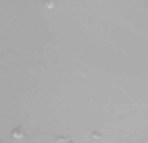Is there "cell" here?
Instances as JSON below:
<instances>
[{
	"mask_svg": "<svg viewBox=\"0 0 148 143\" xmlns=\"http://www.w3.org/2000/svg\"><path fill=\"white\" fill-rule=\"evenodd\" d=\"M0 143H2V142H0Z\"/></svg>",
	"mask_w": 148,
	"mask_h": 143,
	"instance_id": "4",
	"label": "cell"
},
{
	"mask_svg": "<svg viewBox=\"0 0 148 143\" xmlns=\"http://www.w3.org/2000/svg\"><path fill=\"white\" fill-rule=\"evenodd\" d=\"M12 135H13L15 140H21L23 137H25V130H23L21 127H18V129H15L13 132H12Z\"/></svg>",
	"mask_w": 148,
	"mask_h": 143,
	"instance_id": "1",
	"label": "cell"
},
{
	"mask_svg": "<svg viewBox=\"0 0 148 143\" xmlns=\"http://www.w3.org/2000/svg\"><path fill=\"white\" fill-rule=\"evenodd\" d=\"M56 143H72L70 142V138H65V137H60V138H57Z\"/></svg>",
	"mask_w": 148,
	"mask_h": 143,
	"instance_id": "3",
	"label": "cell"
},
{
	"mask_svg": "<svg viewBox=\"0 0 148 143\" xmlns=\"http://www.w3.org/2000/svg\"><path fill=\"white\" fill-rule=\"evenodd\" d=\"M46 7L47 8H54L56 7V0H46Z\"/></svg>",
	"mask_w": 148,
	"mask_h": 143,
	"instance_id": "2",
	"label": "cell"
}]
</instances>
